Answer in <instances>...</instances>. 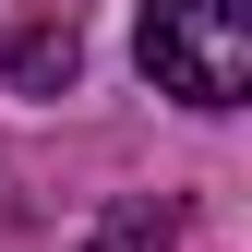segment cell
Listing matches in <instances>:
<instances>
[{"label": "cell", "mask_w": 252, "mask_h": 252, "mask_svg": "<svg viewBox=\"0 0 252 252\" xmlns=\"http://www.w3.org/2000/svg\"><path fill=\"white\" fill-rule=\"evenodd\" d=\"M144 72L180 108L252 96V0H144Z\"/></svg>", "instance_id": "6da1fadb"}, {"label": "cell", "mask_w": 252, "mask_h": 252, "mask_svg": "<svg viewBox=\"0 0 252 252\" xmlns=\"http://www.w3.org/2000/svg\"><path fill=\"white\" fill-rule=\"evenodd\" d=\"M72 24H24V36H12V84H24V96H60V84H72Z\"/></svg>", "instance_id": "7a4b0ae2"}]
</instances>
